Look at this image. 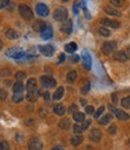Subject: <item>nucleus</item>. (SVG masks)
<instances>
[{"label": "nucleus", "instance_id": "obj_8", "mask_svg": "<svg viewBox=\"0 0 130 150\" xmlns=\"http://www.w3.org/2000/svg\"><path fill=\"white\" fill-rule=\"evenodd\" d=\"M39 50L43 56H46V57H51V56H53V53H54V47L52 45H40Z\"/></svg>", "mask_w": 130, "mask_h": 150}, {"label": "nucleus", "instance_id": "obj_47", "mask_svg": "<svg viewBox=\"0 0 130 150\" xmlns=\"http://www.w3.org/2000/svg\"><path fill=\"white\" fill-rule=\"evenodd\" d=\"M65 61V53H60V56H59V61H58V63H63Z\"/></svg>", "mask_w": 130, "mask_h": 150}, {"label": "nucleus", "instance_id": "obj_40", "mask_svg": "<svg viewBox=\"0 0 130 150\" xmlns=\"http://www.w3.org/2000/svg\"><path fill=\"white\" fill-rule=\"evenodd\" d=\"M116 131H117V127H116L115 125H111L110 128H108V133H110V134H115Z\"/></svg>", "mask_w": 130, "mask_h": 150}, {"label": "nucleus", "instance_id": "obj_36", "mask_svg": "<svg viewBox=\"0 0 130 150\" xmlns=\"http://www.w3.org/2000/svg\"><path fill=\"white\" fill-rule=\"evenodd\" d=\"M0 150H8V143L5 140H1L0 142Z\"/></svg>", "mask_w": 130, "mask_h": 150}, {"label": "nucleus", "instance_id": "obj_42", "mask_svg": "<svg viewBox=\"0 0 130 150\" xmlns=\"http://www.w3.org/2000/svg\"><path fill=\"white\" fill-rule=\"evenodd\" d=\"M86 112L87 114H93V112H94V108H93L92 105H87L86 107Z\"/></svg>", "mask_w": 130, "mask_h": 150}, {"label": "nucleus", "instance_id": "obj_32", "mask_svg": "<svg viewBox=\"0 0 130 150\" xmlns=\"http://www.w3.org/2000/svg\"><path fill=\"white\" fill-rule=\"evenodd\" d=\"M23 98H24L23 93H13L12 100H13L15 103H20V102H22V100H23Z\"/></svg>", "mask_w": 130, "mask_h": 150}, {"label": "nucleus", "instance_id": "obj_14", "mask_svg": "<svg viewBox=\"0 0 130 150\" xmlns=\"http://www.w3.org/2000/svg\"><path fill=\"white\" fill-rule=\"evenodd\" d=\"M40 35H41V38L43 40H48V39H51V38L53 36V30H52V28L51 27H46L45 29L40 33Z\"/></svg>", "mask_w": 130, "mask_h": 150}, {"label": "nucleus", "instance_id": "obj_33", "mask_svg": "<svg viewBox=\"0 0 130 150\" xmlns=\"http://www.w3.org/2000/svg\"><path fill=\"white\" fill-rule=\"evenodd\" d=\"M104 111H105V107L103 105V107H100L95 112H94V117L96 119V120H99L100 117H101V115L104 114Z\"/></svg>", "mask_w": 130, "mask_h": 150}, {"label": "nucleus", "instance_id": "obj_26", "mask_svg": "<svg viewBox=\"0 0 130 150\" xmlns=\"http://www.w3.org/2000/svg\"><path fill=\"white\" fill-rule=\"evenodd\" d=\"M72 117H73V120H75L76 122H83V121H85V114H83V112H80V111L73 112Z\"/></svg>", "mask_w": 130, "mask_h": 150}, {"label": "nucleus", "instance_id": "obj_16", "mask_svg": "<svg viewBox=\"0 0 130 150\" xmlns=\"http://www.w3.org/2000/svg\"><path fill=\"white\" fill-rule=\"evenodd\" d=\"M5 36L7 38V39H10V40H16V39L20 38V34H18V32L15 30V29H7L5 32Z\"/></svg>", "mask_w": 130, "mask_h": 150}, {"label": "nucleus", "instance_id": "obj_52", "mask_svg": "<svg viewBox=\"0 0 130 150\" xmlns=\"http://www.w3.org/2000/svg\"><path fill=\"white\" fill-rule=\"evenodd\" d=\"M81 103H82V104H83V105H86V104H87V102H86V99H82V100H81Z\"/></svg>", "mask_w": 130, "mask_h": 150}, {"label": "nucleus", "instance_id": "obj_17", "mask_svg": "<svg viewBox=\"0 0 130 150\" xmlns=\"http://www.w3.org/2000/svg\"><path fill=\"white\" fill-rule=\"evenodd\" d=\"M115 59L118 61V62H127L128 58H127V54L124 51H117L115 53Z\"/></svg>", "mask_w": 130, "mask_h": 150}, {"label": "nucleus", "instance_id": "obj_11", "mask_svg": "<svg viewBox=\"0 0 130 150\" xmlns=\"http://www.w3.org/2000/svg\"><path fill=\"white\" fill-rule=\"evenodd\" d=\"M101 137H103V133H101V131L98 128H93L89 133V138L93 140V142H96V143L101 140Z\"/></svg>", "mask_w": 130, "mask_h": 150}, {"label": "nucleus", "instance_id": "obj_13", "mask_svg": "<svg viewBox=\"0 0 130 150\" xmlns=\"http://www.w3.org/2000/svg\"><path fill=\"white\" fill-rule=\"evenodd\" d=\"M39 96H40V92H39L38 88L34 90V91H30V92H27V99L29 100V102H31V103L38 100Z\"/></svg>", "mask_w": 130, "mask_h": 150}, {"label": "nucleus", "instance_id": "obj_27", "mask_svg": "<svg viewBox=\"0 0 130 150\" xmlns=\"http://www.w3.org/2000/svg\"><path fill=\"white\" fill-rule=\"evenodd\" d=\"M111 120H112V115H111V114H106V115L101 116V117L99 119V124H100V125H107Z\"/></svg>", "mask_w": 130, "mask_h": 150}, {"label": "nucleus", "instance_id": "obj_38", "mask_svg": "<svg viewBox=\"0 0 130 150\" xmlns=\"http://www.w3.org/2000/svg\"><path fill=\"white\" fill-rule=\"evenodd\" d=\"M73 132L77 133V134H80L81 132H83V129H82L81 125H75V126H73Z\"/></svg>", "mask_w": 130, "mask_h": 150}, {"label": "nucleus", "instance_id": "obj_20", "mask_svg": "<svg viewBox=\"0 0 130 150\" xmlns=\"http://www.w3.org/2000/svg\"><path fill=\"white\" fill-rule=\"evenodd\" d=\"M12 90H13V93H22L23 90H24L23 82H22V81H16L15 85H13V87H12Z\"/></svg>", "mask_w": 130, "mask_h": 150}, {"label": "nucleus", "instance_id": "obj_23", "mask_svg": "<svg viewBox=\"0 0 130 150\" xmlns=\"http://www.w3.org/2000/svg\"><path fill=\"white\" fill-rule=\"evenodd\" d=\"M63 95H64V87H58L57 90H55V92L53 93V99L54 100H59L63 98Z\"/></svg>", "mask_w": 130, "mask_h": 150}, {"label": "nucleus", "instance_id": "obj_21", "mask_svg": "<svg viewBox=\"0 0 130 150\" xmlns=\"http://www.w3.org/2000/svg\"><path fill=\"white\" fill-rule=\"evenodd\" d=\"M53 111H54L57 115L63 116V115L65 114V111H66V109H65V105H64V104H57V105L54 107Z\"/></svg>", "mask_w": 130, "mask_h": 150}, {"label": "nucleus", "instance_id": "obj_49", "mask_svg": "<svg viewBox=\"0 0 130 150\" xmlns=\"http://www.w3.org/2000/svg\"><path fill=\"white\" fill-rule=\"evenodd\" d=\"M73 13H75V15L78 13V5H77V4H76V5H73Z\"/></svg>", "mask_w": 130, "mask_h": 150}, {"label": "nucleus", "instance_id": "obj_34", "mask_svg": "<svg viewBox=\"0 0 130 150\" xmlns=\"http://www.w3.org/2000/svg\"><path fill=\"white\" fill-rule=\"evenodd\" d=\"M15 78L17 79V81H22L23 79L27 78V75H25V73H23V71H17L16 75H15Z\"/></svg>", "mask_w": 130, "mask_h": 150}, {"label": "nucleus", "instance_id": "obj_29", "mask_svg": "<svg viewBox=\"0 0 130 150\" xmlns=\"http://www.w3.org/2000/svg\"><path fill=\"white\" fill-rule=\"evenodd\" d=\"M59 127L62 128V129H68L69 127H70V120L69 119H63V120H60V122H59Z\"/></svg>", "mask_w": 130, "mask_h": 150}, {"label": "nucleus", "instance_id": "obj_37", "mask_svg": "<svg viewBox=\"0 0 130 150\" xmlns=\"http://www.w3.org/2000/svg\"><path fill=\"white\" fill-rule=\"evenodd\" d=\"M89 88H90V83H89V82H87V83H86V85H85V86H83V87H82L81 92L83 93V95H86V93H87V92L89 91Z\"/></svg>", "mask_w": 130, "mask_h": 150}, {"label": "nucleus", "instance_id": "obj_24", "mask_svg": "<svg viewBox=\"0 0 130 150\" xmlns=\"http://www.w3.org/2000/svg\"><path fill=\"white\" fill-rule=\"evenodd\" d=\"M76 79H77V71H76V70H71V71L68 73V75H66V80H68V82L72 83V82H75V81H76Z\"/></svg>", "mask_w": 130, "mask_h": 150}, {"label": "nucleus", "instance_id": "obj_28", "mask_svg": "<svg viewBox=\"0 0 130 150\" xmlns=\"http://www.w3.org/2000/svg\"><path fill=\"white\" fill-rule=\"evenodd\" d=\"M76 50H77V45L75 42H69V44L65 45V51L66 52L72 53V52H75Z\"/></svg>", "mask_w": 130, "mask_h": 150}, {"label": "nucleus", "instance_id": "obj_31", "mask_svg": "<svg viewBox=\"0 0 130 150\" xmlns=\"http://www.w3.org/2000/svg\"><path fill=\"white\" fill-rule=\"evenodd\" d=\"M120 104H122V107L125 109H130V96L123 98L122 102H120Z\"/></svg>", "mask_w": 130, "mask_h": 150}, {"label": "nucleus", "instance_id": "obj_3", "mask_svg": "<svg viewBox=\"0 0 130 150\" xmlns=\"http://www.w3.org/2000/svg\"><path fill=\"white\" fill-rule=\"evenodd\" d=\"M53 17L55 21L58 22H66L68 21V11L66 8L64 7H58L54 10V13H53Z\"/></svg>", "mask_w": 130, "mask_h": 150}, {"label": "nucleus", "instance_id": "obj_15", "mask_svg": "<svg viewBox=\"0 0 130 150\" xmlns=\"http://www.w3.org/2000/svg\"><path fill=\"white\" fill-rule=\"evenodd\" d=\"M46 27H47V24H46L43 21H36V22H34V24H33V29H34L35 32H38V33H41Z\"/></svg>", "mask_w": 130, "mask_h": 150}, {"label": "nucleus", "instance_id": "obj_6", "mask_svg": "<svg viewBox=\"0 0 130 150\" xmlns=\"http://www.w3.org/2000/svg\"><path fill=\"white\" fill-rule=\"evenodd\" d=\"M41 85L43 88H52V87H55L57 81L51 76H41Z\"/></svg>", "mask_w": 130, "mask_h": 150}, {"label": "nucleus", "instance_id": "obj_51", "mask_svg": "<svg viewBox=\"0 0 130 150\" xmlns=\"http://www.w3.org/2000/svg\"><path fill=\"white\" fill-rule=\"evenodd\" d=\"M52 150H64L63 148H60V146H55V148H53Z\"/></svg>", "mask_w": 130, "mask_h": 150}, {"label": "nucleus", "instance_id": "obj_46", "mask_svg": "<svg viewBox=\"0 0 130 150\" xmlns=\"http://www.w3.org/2000/svg\"><path fill=\"white\" fill-rule=\"evenodd\" d=\"M77 111V107H76V104H72L71 107H70V112H72V114H73V112H76Z\"/></svg>", "mask_w": 130, "mask_h": 150}, {"label": "nucleus", "instance_id": "obj_25", "mask_svg": "<svg viewBox=\"0 0 130 150\" xmlns=\"http://www.w3.org/2000/svg\"><path fill=\"white\" fill-rule=\"evenodd\" d=\"M104 10H105V12H106V13H108V15L117 16V17H119V16H120V12H119V11H117L116 8L111 7V6H104Z\"/></svg>", "mask_w": 130, "mask_h": 150}, {"label": "nucleus", "instance_id": "obj_5", "mask_svg": "<svg viewBox=\"0 0 130 150\" xmlns=\"http://www.w3.org/2000/svg\"><path fill=\"white\" fill-rule=\"evenodd\" d=\"M42 142L38 137H31L28 142V149L29 150H42Z\"/></svg>", "mask_w": 130, "mask_h": 150}, {"label": "nucleus", "instance_id": "obj_39", "mask_svg": "<svg viewBox=\"0 0 130 150\" xmlns=\"http://www.w3.org/2000/svg\"><path fill=\"white\" fill-rule=\"evenodd\" d=\"M111 4L115 6H122L123 5V0H111Z\"/></svg>", "mask_w": 130, "mask_h": 150}, {"label": "nucleus", "instance_id": "obj_10", "mask_svg": "<svg viewBox=\"0 0 130 150\" xmlns=\"http://www.w3.org/2000/svg\"><path fill=\"white\" fill-rule=\"evenodd\" d=\"M82 57H83V65H85V68L87 70H90V68H92V57H90L89 52L85 50L82 53Z\"/></svg>", "mask_w": 130, "mask_h": 150}, {"label": "nucleus", "instance_id": "obj_53", "mask_svg": "<svg viewBox=\"0 0 130 150\" xmlns=\"http://www.w3.org/2000/svg\"><path fill=\"white\" fill-rule=\"evenodd\" d=\"M1 47H3V42H1V40H0V50H1Z\"/></svg>", "mask_w": 130, "mask_h": 150}, {"label": "nucleus", "instance_id": "obj_7", "mask_svg": "<svg viewBox=\"0 0 130 150\" xmlns=\"http://www.w3.org/2000/svg\"><path fill=\"white\" fill-rule=\"evenodd\" d=\"M110 109H111V111H112L113 114L116 115V117H117V119H119V120L125 121V120H129V117H130L125 111L120 110V109H117V108H115L113 105H110Z\"/></svg>", "mask_w": 130, "mask_h": 150}, {"label": "nucleus", "instance_id": "obj_41", "mask_svg": "<svg viewBox=\"0 0 130 150\" xmlns=\"http://www.w3.org/2000/svg\"><path fill=\"white\" fill-rule=\"evenodd\" d=\"M7 97V92L5 90H0V98L1 99H6Z\"/></svg>", "mask_w": 130, "mask_h": 150}, {"label": "nucleus", "instance_id": "obj_9", "mask_svg": "<svg viewBox=\"0 0 130 150\" xmlns=\"http://www.w3.org/2000/svg\"><path fill=\"white\" fill-rule=\"evenodd\" d=\"M101 24H103L105 28L110 27V28H113V29H117V28L120 27L119 22L113 21V20H110V18H103V20H101Z\"/></svg>", "mask_w": 130, "mask_h": 150}, {"label": "nucleus", "instance_id": "obj_22", "mask_svg": "<svg viewBox=\"0 0 130 150\" xmlns=\"http://www.w3.org/2000/svg\"><path fill=\"white\" fill-rule=\"evenodd\" d=\"M36 88H38V86H36V80L35 79H29L27 81V92L34 91Z\"/></svg>", "mask_w": 130, "mask_h": 150}, {"label": "nucleus", "instance_id": "obj_1", "mask_svg": "<svg viewBox=\"0 0 130 150\" xmlns=\"http://www.w3.org/2000/svg\"><path fill=\"white\" fill-rule=\"evenodd\" d=\"M6 56L7 57H12L15 59H22L24 57L28 58V54L22 49H18V47H11L10 50H7L6 51Z\"/></svg>", "mask_w": 130, "mask_h": 150}, {"label": "nucleus", "instance_id": "obj_35", "mask_svg": "<svg viewBox=\"0 0 130 150\" xmlns=\"http://www.w3.org/2000/svg\"><path fill=\"white\" fill-rule=\"evenodd\" d=\"M90 124H92V121H90V120H86V121H83V124L81 125L82 129H83V131H86V129L90 126Z\"/></svg>", "mask_w": 130, "mask_h": 150}, {"label": "nucleus", "instance_id": "obj_19", "mask_svg": "<svg viewBox=\"0 0 130 150\" xmlns=\"http://www.w3.org/2000/svg\"><path fill=\"white\" fill-rule=\"evenodd\" d=\"M62 30L65 32V33H68V34H70L72 32V21L68 20L66 22H64V24L62 25Z\"/></svg>", "mask_w": 130, "mask_h": 150}, {"label": "nucleus", "instance_id": "obj_45", "mask_svg": "<svg viewBox=\"0 0 130 150\" xmlns=\"http://www.w3.org/2000/svg\"><path fill=\"white\" fill-rule=\"evenodd\" d=\"M124 52H125V54H127V58L130 59V46H128V47L124 50Z\"/></svg>", "mask_w": 130, "mask_h": 150}, {"label": "nucleus", "instance_id": "obj_12", "mask_svg": "<svg viewBox=\"0 0 130 150\" xmlns=\"http://www.w3.org/2000/svg\"><path fill=\"white\" fill-rule=\"evenodd\" d=\"M36 12H38V15H40L42 17H46V16H48L50 10L45 4H38L36 5Z\"/></svg>", "mask_w": 130, "mask_h": 150}, {"label": "nucleus", "instance_id": "obj_43", "mask_svg": "<svg viewBox=\"0 0 130 150\" xmlns=\"http://www.w3.org/2000/svg\"><path fill=\"white\" fill-rule=\"evenodd\" d=\"M70 59H71L72 63H77V62L80 61V57H78L77 54H75V56H71V58H70Z\"/></svg>", "mask_w": 130, "mask_h": 150}, {"label": "nucleus", "instance_id": "obj_2", "mask_svg": "<svg viewBox=\"0 0 130 150\" xmlns=\"http://www.w3.org/2000/svg\"><path fill=\"white\" fill-rule=\"evenodd\" d=\"M18 12H20V15L24 18L25 21H30V20H33V17H34V13L31 11V8L28 5H24V4H21L20 6H18Z\"/></svg>", "mask_w": 130, "mask_h": 150}, {"label": "nucleus", "instance_id": "obj_4", "mask_svg": "<svg viewBox=\"0 0 130 150\" xmlns=\"http://www.w3.org/2000/svg\"><path fill=\"white\" fill-rule=\"evenodd\" d=\"M117 49V42L116 41H106L101 46V51L104 54H111Z\"/></svg>", "mask_w": 130, "mask_h": 150}, {"label": "nucleus", "instance_id": "obj_50", "mask_svg": "<svg viewBox=\"0 0 130 150\" xmlns=\"http://www.w3.org/2000/svg\"><path fill=\"white\" fill-rule=\"evenodd\" d=\"M112 99H113V103H117V96L116 95H112Z\"/></svg>", "mask_w": 130, "mask_h": 150}, {"label": "nucleus", "instance_id": "obj_18", "mask_svg": "<svg viewBox=\"0 0 130 150\" xmlns=\"http://www.w3.org/2000/svg\"><path fill=\"white\" fill-rule=\"evenodd\" d=\"M82 142H83V137H82L81 134H76V136H73V137L70 139V143H71V145H73V146L80 145Z\"/></svg>", "mask_w": 130, "mask_h": 150}, {"label": "nucleus", "instance_id": "obj_30", "mask_svg": "<svg viewBox=\"0 0 130 150\" xmlns=\"http://www.w3.org/2000/svg\"><path fill=\"white\" fill-rule=\"evenodd\" d=\"M98 33H99L101 36H105V38H107V36L111 35V32L107 29V28H105V27H100V28H98Z\"/></svg>", "mask_w": 130, "mask_h": 150}, {"label": "nucleus", "instance_id": "obj_44", "mask_svg": "<svg viewBox=\"0 0 130 150\" xmlns=\"http://www.w3.org/2000/svg\"><path fill=\"white\" fill-rule=\"evenodd\" d=\"M7 4H8L7 0H1V1H0V8H4Z\"/></svg>", "mask_w": 130, "mask_h": 150}, {"label": "nucleus", "instance_id": "obj_48", "mask_svg": "<svg viewBox=\"0 0 130 150\" xmlns=\"http://www.w3.org/2000/svg\"><path fill=\"white\" fill-rule=\"evenodd\" d=\"M43 98H45L46 100L50 99V92H48V91H46V92L43 93Z\"/></svg>", "mask_w": 130, "mask_h": 150}]
</instances>
